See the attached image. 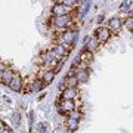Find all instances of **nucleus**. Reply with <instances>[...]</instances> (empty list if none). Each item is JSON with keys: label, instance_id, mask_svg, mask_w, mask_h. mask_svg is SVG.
Here are the masks:
<instances>
[{"label": "nucleus", "instance_id": "f257e3e1", "mask_svg": "<svg viewBox=\"0 0 133 133\" xmlns=\"http://www.w3.org/2000/svg\"><path fill=\"white\" fill-rule=\"evenodd\" d=\"M38 59H40V65L43 66V70H53L56 66V64L59 62V59L55 58V55H53V52L50 49L46 50V52H43Z\"/></svg>", "mask_w": 133, "mask_h": 133}, {"label": "nucleus", "instance_id": "f03ea898", "mask_svg": "<svg viewBox=\"0 0 133 133\" xmlns=\"http://www.w3.org/2000/svg\"><path fill=\"white\" fill-rule=\"evenodd\" d=\"M77 109V105H76V101H71V99H61V102L58 104V112L62 115H66V114H71L72 111Z\"/></svg>", "mask_w": 133, "mask_h": 133}, {"label": "nucleus", "instance_id": "7ed1b4c3", "mask_svg": "<svg viewBox=\"0 0 133 133\" xmlns=\"http://www.w3.org/2000/svg\"><path fill=\"white\" fill-rule=\"evenodd\" d=\"M93 36H95L98 40H99V43H107L111 38V36H112V33L109 31L108 27H104V25H101V27H98V28L95 30V33H93Z\"/></svg>", "mask_w": 133, "mask_h": 133}, {"label": "nucleus", "instance_id": "20e7f679", "mask_svg": "<svg viewBox=\"0 0 133 133\" xmlns=\"http://www.w3.org/2000/svg\"><path fill=\"white\" fill-rule=\"evenodd\" d=\"M76 8H70V6L64 5V3H55L52 8V15L53 16H62V15H70L74 12Z\"/></svg>", "mask_w": 133, "mask_h": 133}, {"label": "nucleus", "instance_id": "39448f33", "mask_svg": "<svg viewBox=\"0 0 133 133\" xmlns=\"http://www.w3.org/2000/svg\"><path fill=\"white\" fill-rule=\"evenodd\" d=\"M50 50L53 52L55 58H56V59H59V61H61V59H64V61H65L66 58H68V53H70V50H68L64 44H53Z\"/></svg>", "mask_w": 133, "mask_h": 133}, {"label": "nucleus", "instance_id": "423d86ee", "mask_svg": "<svg viewBox=\"0 0 133 133\" xmlns=\"http://www.w3.org/2000/svg\"><path fill=\"white\" fill-rule=\"evenodd\" d=\"M8 86H9V89H10V90H14V92H21V90H22V86H24L22 77L19 76L18 72H15L14 78L10 80V83H9Z\"/></svg>", "mask_w": 133, "mask_h": 133}, {"label": "nucleus", "instance_id": "0eeeda50", "mask_svg": "<svg viewBox=\"0 0 133 133\" xmlns=\"http://www.w3.org/2000/svg\"><path fill=\"white\" fill-rule=\"evenodd\" d=\"M77 98H78V90H77V87H64L62 95H61V99L76 101Z\"/></svg>", "mask_w": 133, "mask_h": 133}, {"label": "nucleus", "instance_id": "6e6552de", "mask_svg": "<svg viewBox=\"0 0 133 133\" xmlns=\"http://www.w3.org/2000/svg\"><path fill=\"white\" fill-rule=\"evenodd\" d=\"M107 27L109 28V31H111V33H118L120 30H121V27H123V21H121L118 16H114V18H111L108 21Z\"/></svg>", "mask_w": 133, "mask_h": 133}, {"label": "nucleus", "instance_id": "1a4fd4ad", "mask_svg": "<svg viewBox=\"0 0 133 133\" xmlns=\"http://www.w3.org/2000/svg\"><path fill=\"white\" fill-rule=\"evenodd\" d=\"M55 76H56V72L53 70H43L42 74H40V80L44 83V86H49L55 80Z\"/></svg>", "mask_w": 133, "mask_h": 133}, {"label": "nucleus", "instance_id": "9d476101", "mask_svg": "<svg viewBox=\"0 0 133 133\" xmlns=\"http://www.w3.org/2000/svg\"><path fill=\"white\" fill-rule=\"evenodd\" d=\"M14 76H15V71L12 70V68H5L3 71L0 72V81L3 83V84H9L10 83V80L14 78Z\"/></svg>", "mask_w": 133, "mask_h": 133}, {"label": "nucleus", "instance_id": "9b49d317", "mask_svg": "<svg viewBox=\"0 0 133 133\" xmlns=\"http://www.w3.org/2000/svg\"><path fill=\"white\" fill-rule=\"evenodd\" d=\"M99 40L95 37V36H92V37H87L86 38V49L87 50H90V52H95V50H98V48H99Z\"/></svg>", "mask_w": 133, "mask_h": 133}, {"label": "nucleus", "instance_id": "f8f14e48", "mask_svg": "<svg viewBox=\"0 0 133 133\" xmlns=\"http://www.w3.org/2000/svg\"><path fill=\"white\" fill-rule=\"evenodd\" d=\"M78 58H80V61L83 62V64L90 65L92 61H93V52L87 50V49H83V50L80 52V55H78Z\"/></svg>", "mask_w": 133, "mask_h": 133}, {"label": "nucleus", "instance_id": "ddd939ff", "mask_svg": "<svg viewBox=\"0 0 133 133\" xmlns=\"http://www.w3.org/2000/svg\"><path fill=\"white\" fill-rule=\"evenodd\" d=\"M65 124H66V129L70 130V132H76V130H78V126H80V121H78V118H76V117H68V118L65 120Z\"/></svg>", "mask_w": 133, "mask_h": 133}, {"label": "nucleus", "instance_id": "4468645a", "mask_svg": "<svg viewBox=\"0 0 133 133\" xmlns=\"http://www.w3.org/2000/svg\"><path fill=\"white\" fill-rule=\"evenodd\" d=\"M76 77L78 83H86L89 80V68L87 70H83V68H77L76 70Z\"/></svg>", "mask_w": 133, "mask_h": 133}, {"label": "nucleus", "instance_id": "2eb2a0df", "mask_svg": "<svg viewBox=\"0 0 133 133\" xmlns=\"http://www.w3.org/2000/svg\"><path fill=\"white\" fill-rule=\"evenodd\" d=\"M77 84H78V80H77L76 76H68L66 74V77L62 81V87H77Z\"/></svg>", "mask_w": 133, "mask_h": 133}, {"label": "nucleus", "instance_id": "dca6fc26", "mask_svg": "<svg viewBox=\"0 0 133 133\" xmlns=\"http://www.w3.org/2000/svg\"><path fill=\"white\" fill-rule=\"evenodd\" d=\"M30 84H31V92H40L43 90L46 86H44V83H43L40 78H36V80H31L30 81Z\"/></svg>", "mask_w": 133, "mask_h": 133}, {"label": "nucleus", "instance_id": "f3484780", "mask_svg": "<svg viewBox=\"0 0 133 133\" xmlns=\"http://www.w3.org/2000/svg\"><path fill=\"white\" fill-rule=\"evenodd\" d=\"M123 25L129 30V31H133V16H129V18L124 19V21H123Z\"/></svg>", "mask_w": 133, "mask_h": 133}, {"label": "nucleus", "instance_id": "a211bd4d", "mask_svg": "<svg viewBox=\"0 0 133 133\" xmlns=\"http://www.w3.org/2000/svg\"><path fill=\"white\" fill-rule=\"evenodd\" d=\"M37 130H38V133H46V130H48V124L46 123H38L37 124Z\"/></svg>", "mask_w": 133, "mask_h": 133}, {"label": "nucleus", "instance_id": "6ab92c4d", "mask_svg": "<svg viewBox=\"0 0 133 133\" xmlns=\"http://www.w3.org/2000/svg\"><path fill=\"white\" fill-rule=\"evenodd\" d=\"M59 3H64V5L70 6V8H76V5H77V2H76V0H61Z\"/></svg>", "mask_w": 133, "mask_h": 133}, {"label": "nucleus", "instance_id": "aec40b11", "mask_svg": "<svg viewBox=\"0 0 133 133\" xmlns=\"http://www.w3.org/2000/svg\"><path fill=\"white\" fill-rule=\"evenodd\" d=\"M14 124L16 127L21 124V114H19V112H14Z\"/></svg>", "mask_w": 133, "mask_h": 133}, {"label": "nucleus", "instance_id": "412c9836", "mask_svg": "<svg viewBox=\"0 0 133 133\" xmlns=\"http://www.w3.org/2000/svg\"><path fill=\"white\" fill-rule=\"evenodd\" d=\"M6 129V126H5V123H3V121H2V120H0V133L3 132V130H5Z\"/></svg>", "mask_w": 133, "mask_h": 133}, {"label": "nucleus", "instance_id": "4be33fe9", "mask_svg": "<svg viewBox=\"0 0 133 133\" xmlns=\"http://www.w3.org/2000/svg\"><path fill=\"white\" fill-rule=\"evenodd\" d=\"M98 22H99V24L104 22V15H99V16H98Z\"/></svg>", "mask_w": 133, "mask_h": 133}, {"label": "nucleus", "instance_id": "5701e85b", "mask_svg": "<svg viewBox=\"0 0 133 133\" xmlns=\"http://www.w3.org/2000/svg\"><path fill=\"white\" fill-rule=\"evenodd\" d=\"M2 133H12V130H10L9 127H6V129H5V130H3Z\"/></svg>", "mask_w": 133, "mask_h": 133}, {"label": "nucleus", "instance_id": "b1692460", "mask_svg": "<svg viewBox=\"0 0 133 133\" xmlns=\"http://www.w3.org/2000/svg\"><path fill=\"white\" fill-rule=\"evenodd\" d=\"M129 12H130V16H133V10H129Z\"/></svg>", "mask_w": 133, "mask_h": 133}, {"label": "nucleus", "instance_id": "393cba45", "mask_svg": "<svg viewBox=\"0 0 133 133\" xmlns=\"http://www.w3.org/2000/svg\"><path fill=\"white\" fill-rule=\"evenodd\" d=\"M53 2H56V3H59V2H61V0H53Z\"/></svg>", "mask_w": 133, "mask_h": 133}, {"label": "nucleus", "instance_id": "a878e982", "mask_svg": "<svg viewBox=\"0 0 133 133\" xmlns=\"http://www.w3.org/2000/svg\"><path fill=\"white\" fill-rule=\"evenodd\" d=\"M66 133H72V132H66Z\"/></svg>", "mask_w": 133, "mask_h": 133}]
</instances>
